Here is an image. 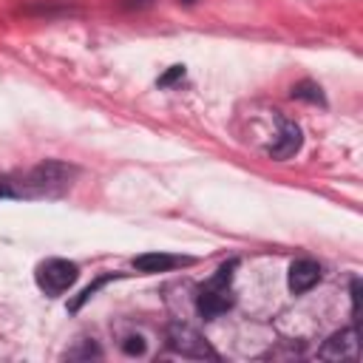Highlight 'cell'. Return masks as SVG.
<instances>
[{
  "label": "cell",
  "mask_w": 363,
  "mask_h": 363,
  "mask_svg": "<svg viewBox=\"0 0 363 363\" xmlns=\"http://www.w3.org/2000/svg\"><path fill=\"white\" fill-rule=\"evenodd\" d=\"M321 281V264L312 261V258H301L289 267V276H287V287L293 295H304L309 293L312 287Z\"/></svg>",
  "instance_id": "277c9868"
},
{
  "label": "cell",
  "mask_w": 363,
  "mask_h": 363,
  "mask_svg": "<svg viewBox=\"0 0 363 363\" xmlns=\"http://www.w3.org/2000/svg\"><path fill=\"white\" fill-rule=\"evenodd\" d=\"M182 77H185V65H171V68H167L165 74L159 77V83H156V85H159V88H171V85H174V83H179Z\"/></svg>",
  "instance_id": "4fadbf2b"
},
{
  "label": "cell",
  "mask_w": 363,
  "mask_h": 363,
  "mask_svg": "<svg viewBox=\"0 0 363 363\" xmlns=\"http://www.w3.org/2000/svg\"><path fill=\"white\" fill-rule=\"evenodd\" d=\"M77 278H80V267L74 261H68V258H48V261H43L40 267H37V273H34V281H37V287L43 289L45 295H63L65 289H71L77 284Z\"/></svg>",
  "instance_id": "7a4b0ae2"
},
{
  "label": "cell",
  "mask_w": 363,
  "mask_h": 363,
  "mask_svg": "<svg viewBox=\"0 0 363 363\" xmlns=\"http://www.w3.org/2000/svg\"><path fill=\"white\" fill-rule=\"evenodd\" d=\"M233 307V298L227 289H213V287H202V293L196 298V309H199V315L205 321H213V318H219L222 312H227Z\"/></svg>",
  "instance_id": "5b68a950"
},
{
  "label": "cell",
  "mask_w": 363,
  "mask_h": 363,
  "mask_svg": "<svg viewBox=\"0 0 363 363\" xmlns=\"http://www.w3.org/2000/svg\"><path fill=\"white\" fill-rule=\"evenodd\" d=\"M114 278H116V276L111 273V276H100V278H96V281H91V284H88V287L83 289V293H80V295H77L74 301L68 304V309H71V312H80V309H83V307H85V304H88V301H91V298H94L96 293H100L103 287H108V284H111Z\"/></svg>",
  "instance_id": "9c48e42d"
},
{
  "label": "cell",
  "mask_w": 363,
  "mask_h": 363,
  "mask_svg": "<svg viewBox=\"0 0 363 363\" xmlns=\"http://www.w3.org/2000/svg\"><path fill=\"white\" fill-rule=\"evenodd\" d=\"M304 145V136H301V128L295 123H281V134L276 136V142L270 145V156L273 159H293Z\"/></svg>",
  "instance_id": "8992f818"
},
{
  "label": "cell",
  "mask_w": 363,
  "mask_h": 363,
  "mask_svg": "<svg viewBox=\"0 0 363 363\" xmlns=\"http://www.w3.org/2000/svg\"><path fill=\"white\" fill-rule=\"evenodd\" d=\"M182 258L176 256H167V253H142L134 258V270L142 273V276H154V273H167L179 267Z\"/></svg>",
  "instance_id": "ba28073f"
},
{
  "label": "cell",
  "mask_w": 363,
  "mask_h": 363,
  "mask_svg": "<svg viewBox=\"0 0 363 363\" xmlns=\"http://www.w3.org/2000/svg\"><path fill=\"white\" fill-rule=\"evenodd\" d=\"M68 357H100V349H96L91 341H85V346H83V349L68 352Z\"/></svg>",
  "instance_id": "5bb4252c"
},
{
  "label": "cell",
  "mask_w": 363,
  "mask_h": 363,
  "mask_svg": "<svg viewBox=\"0 0 363 363\" xmlns=\"http://www.w3.org/2000/svg\"><path fill=\"white\" fill-rule=\"evenodd\" d=\"M236 267H238V261H236V258H233V261H227V264H222L219 273H216V276H213L205 287H213V289H227V287H230V281H233Z\"/></svg>",
  "instance_id": "8fae6325"
},
{
  "label": "cell",
  "mask_w": 363,
  "mask_h": 363,
  "mask_svg": "<svg viewBox=\"0 0 363 363\" xmlns=\"http://www.w3.org/2000/svg\"><path fill=\"white\" fill-rule=\"evenodd\" d=\"M167 346H171L176 355L196 357V360H216L219 357L210 349V344L205 341V338L187 324H171L167 326Z\"/></svg>",
  "instance_id": "3957f363"
},
{
  "label": "cell",
  "mask_w": 363,
  "mask_h": 363,
  "mask_svg": "<svg viewBox=\"0 0 363 363\" xmlns=\"http://www.w3.org/2000/svg\"><path fill=\"white\" fill-rule=\"evenodd\" d=\"M12 196H17V190L12 187V182L9 179H0V199H12Z\"/></svg>",
  "instance_id": "9a60e30c"
},
{
  "label": "cell",
  "mask_w": 363,
  "mask_h": 363,
  "mask_svg": "<svg viewBox=\"0 0 363 363\" xmlns=\"http://www.w3.org/2000/svg\"><path fill=\"white\" fill-rule=\"evenodd\" d=\"M74 176H77L74 165H65L60 159H45L26 176V187L37 193V196H60V193H65L74 185Z\"/></svg>",
  "instance_id": "6da1fadb"
},
{
  "label": "cell",
  "mask_w": 363,
  "mask_h": 363,
  "mask_svg": "<svg viewBox=\"0 0 363 363\" xmlns=\"http://www.w3.org/2000/svg\"><path fill=\"white\" fill-rule=\"evenodd\" d=\"M123 352L136 357V355H145V338L142 335H128L125 341H123Z\"/></svg>",
  "instance_id": "7c38bea8"
},
{
  "label": "cell",
  "mask_w": 363,
  "mask_h": 363,
  "mask_svg": "<svg viewBox=\"0 0 363 363\" xmlns=\"http://www.w3.org/2000/svg\"><path fill=\"white\" fill-rule=\"evenodd\" d=\"M293 96H295V100H304V103H312V105H326L321 85H318V83H309V80L298 83V85L293 88Z\"/></svg>",
  "instance_id": "30bf717a"
},
{
  "label": "cell",
  "mask_w": 363,
  "mask_h": 363,
  "mask_svg": "<svg viewBox=\"0 0 363 363\" xmlns=\"http://www.w3.org/2000/svg\"><path fill=\"white\" fill-rule=\"evenodd\" d=\"M357 355V332L355 329H341L329 335V341L321 346V357L324 360H344V357H355Z\"/></svg>",
  "instance_id": "52a82bcc"
}]
</instances>
